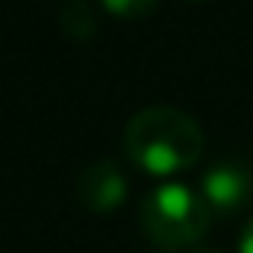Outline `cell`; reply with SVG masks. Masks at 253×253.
<instances>
[{
	"label": "cell",
	"mask_w": 253,
	"mask_h": 253,
	"mask_svg": "<svg viewBox=\"0 0 253 253\" xmlns=\"http://www.w3.org/2000/svg\"><path fill=\"white\" fill-rule=\"evenodd\" d=\"M122 151L138 170L151 176H173L199 164L205 135L189 112L173 106H148L128 119Z\"/></svg>",
	"instance_id": "cell-1"
},
{
	"label": "cell",
	"mask_w": 253,
	"mask_h": 253,
	"mask_svg": "<svg viewBox=\"0 0 253 253\" xmlns=\"http://www.w3.org/2000/svg\"><path fill=\"white\" fill-rule=\"evenodd\" d=\"M125 196H128V186H125L122 170L112 161H93L86 164L77 176V199L90 215H112V211L122 209Z\"/></svg>",
	"instance_id": "cell-4"
},
{
	"label": "cell",
	"mask_w": 253,
	"mask_h": 253,
	"mask_svg": "<svg viewBox=\"0 0 253 253\" xmlns=\"http://www.w3.org/2000/svg\"><path fill=\"white\" fill-rule=\"evenodd\" d=\"M199 192H202L211 215L231 218L253 202V170L244 161H234V157L218 161L202 173Z\"/></svg>",
	"instance_id": "cell-3"
},
{
	"label": "cell",
	"mask_w": 253,
	"mask_h": 253,
	"mask_svg": "<svg viewBox=\"0 0 253 253\" xmlns=\"http://www.w3.org/2000/svg\"><path fill=\"white\" fill-rule=\"evenodd\" d=\"M61 29L68 32V36H74V39H90L93 29H96V19L90 16V10H86L84 3L71 0V3L61 10Z\"/></svg>",
	"instance_id": "cell-5"
},
{
	"label": "cell",
	"mask_w": 253,
	"mask_h": 253,
	"mask_svg": "<svg viewBox=\"0 0 253 253\" xmlns=\"http://www.w3.org/2000/svg\"><path fill=\"white\" fill-rule=\"evenodd\" d=\"M237 253H253V218L244 224L241 231V241H237Z\"/></svg>",
	"instance_id": "cell-7"
},
{
	"label": "cell",
	"mask_w": 253,
	"mask_h": 253,
	"mask_svg": "<svg viewBox=\"0 0 253 253\" xmlns=\"http://www.w3.org/2000/svg\"><path fill=\"white\" fill-rule=\"evenodd\" d=\"M99 3H103L106 13H112L119 19H141L148 13H154L161 0H99Z\"/></svg>",
	"instance_id": "cell-6"
},
{
	"label": "cell",
	"mask_w": 253,
	"mask_h": 253,
	"mask_svg": "<svg viewBox=\"0 0 253 253\" xmlns=\"http://www.w3.org/2000/svg\"><path fill=\"white\" fill-rule=\"evenodd\" d=\"M199 253H224V250H218V247H209V250H199Z\"/></svg>",
	"instance_id": "cell-8"
},
{
	"label": "cell",
	"mask_w": 253,
	"mask_h": 253,
	"mask_svg": "<svg viewBox=\"0 0 253 253\" xmlns=\"http://www.w3.org/2000/svg\"><path fill=\"white\" fill-rule=\"evenodd\" d=\"M211 211L205 205L202 192L186 183H161L148 192L141 202V228L151 244L161 250H183L202 241L209 231Z\"/></svg>",
	"instance_id": "cell-2"
}]
</instances>
